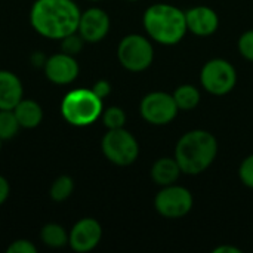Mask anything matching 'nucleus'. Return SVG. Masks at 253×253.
Here are the masks:
<instances>
[{
	"label": "nucleus",
	"instance_id": "obj_1",
	"mask_svg": "<svg viewBox=\"0 0 253 253\" xmlns=\"http://www.w3.org/2000/svg\"><path fill=\"white\" fill-rule=\"evenodd\" d=\"M82 10L74 0H36L30 9L33 30L44 39L61 40L79 28Z\"/></svg>",
	"mask_w": 253,
	"mask_h": 253
},
{
	"label": "nucleus",
	"instance_id": "obj_2",
	"mask_svg": "<svg viewBox=\"0 0 253 253\" xmlns=\"http://www.w3.org/2000/svg\"><path fill=\"white\" fill-rule=\"evenodd\" d=\"M218 156L216 138L205 129L185 132L175 145V159L185 175H200Z\"/></svg>",
	"mask_w": 253,
	"mask_h": 253
},
{
	"label": "nucleus",
	"instance_id": "obj_3",
	"mask_svg": "<svg viewBox=\"0 0 253 253\" xmlns=\"http://www.w3.org/2000/svg\"><path fill=\"white\" fill-rule=\"evenodd\" d=\"M142 25L147 36L163 46L178 44L188 33L185 12L169 3H154L147 7Z\"/></svg>",
	"mask_w": 253,
	"mask_h": 253
},
{
	"label": "nucleus",
	"instance_id": "obj_4",
	"mask_svg": "<svg viewBox=\"0 0 253 253\" xmlns=\"http://www.w3.org/2000/svg\"><path fill=\"white\" fill-rule=\"evenodd\" d=\"M104 111L102 99L92 89L79 87L67 92L61 101L62 119L74 127H87L93 125Z\"/></svg>",
	"mask_w": 253,
	"mask_h": 253
},
{
	"label": "nucleus",
	"instance_id": "obj_5",
	"mask_svg": "<svg viewBox=\"0 0 253 253\" xmlns=\"http://www.w3.org/2000/svg\"><path fill=\"white\" fill-rule=\"evenodd\" d=\"M117 59L120 65L130 73L145 71L154 61L151 39L142 34L125 36L117 46Z\"/></svg>",
	"mask_w": 253,
	"mask_h": 253
},
{
	"label": "nucleus",
	"instance_id": "obj_6",
	"mask_svg": "<svg viewBox=\"0 0 253 253\" xmlns=\"http://www.w3.org/2000/svg\"><path fill=\"white\" fill-rule=\"evenodd\" d=\"M104 157L116 166H130L139 156V144L136 138L125 127L108 129L101 139Z\"/></svg>",
	"mask_w": 253,
	"mask_h": 253
},
{
	"label": "nucleus",
	"instance_id": "obj_7",
	"mask_svg": "<svg viewBox=\"0 0 253 253\" xmlns=\"http://www.w3.org/2000/svg\"><path fill=\"white\" fill-rule=\"evenodd\" d=\"M200 83L211 95L224 96L236 87L237 71L230 61L224 58H213L202 67Z\"/></svg>",
	"mask_w": 253,
	"mask_h": 253
},
{
	"label": "nucleus",
	"instance_id": "obj_8",
	"mask_svg": "<svg viewBox=\"0 0 253 253\" xmlns=\"http://www.w3.org/2000/svg\"><path fill=\"white\" fill-rule=\"evenodd\" d=\"M194 206L193 194L188 188L172 184L162 187L154 197V209L166 219H179L187 216Z\"/></svg>",
	"mask_w": 253,
	"mask_h": 253
},
{
	"label": "nucleus",
	"instance_id": "obj_9",
	"mask_svg": "<svg viewBox=\"0 0 253 253\" xmlns=\"http://www.w3.org/2000/svg\"><path fill=\"white\" fill-rule=\"evenodd\" d=\"M141 117L153 126H166L175 120L179 108L173 95L162 90L147 93L139 104Z\"/></svg>",
	"mask_w": 253,
	"mask_h": 253
},
{
	"label": "nucleus",
	"instance_id": "obj_10",
	"mask_svg": "<svg viewBox=\"0 0 253 253\" xmlns=\"http://www.w3.org/2000/svg\"><path fill=\"white\" fill-rule=\"evenodd\" d=\"M102 240V227L95 218L79 219L68 233V246L77 253L93 251Z\"/></svg>",
	"mask_w": 253,
	"mask_h": 253
},
{
	"label": "nucleus",
	"instance_id": "obj_11",
	"mask_svg": "<svg viewBox=\"0 0 253 253\" xmlns=\"http://www.w3.org/2000/svg\"><path fill=\"white\" fill-rule=\"evenodd\" d=\"M43 71L50 83L58 86H67L77 80L80 73V65L76 56L64 52H58L47 56Z\"/></svg>",
	"mask_w": 253,
	"mask_h": 253
},
{
	"label": "nucleus",
	"instance_id": "obj_12",
	"mask_svg": "<svg viewBox=\"0 0 253 253\" xmlns=\"http://www.w3.org/2000/svg\"><path fill=\"white\" fill-rule=\"evenodd\" d=\"M111 21L108 13L101 7H89L82 12L77 33L86 43H99L110 33Z\"/></svg>",
	"mask_w": 253,
	"mask_h": 253
},
{
	"label": "nucleus",
	"instance_id": "obj_13",
	"mask_svg": "<svg viewBox=\"0 0 253 253\" xmlns=\"http://www.w3.org/2000/svg\"><path fill=\"white\" fill-rule=\"evenodd\" d=\"M185 22H187V30L199 37H208L216 33L219 27V16L218 13L206 6V4H199L185 12Z\"/></svg>",
	"mask_w": 253,
	"mask_h": 253
},
{
	"label": "nucleus",
	"instance_id": "obj_14",
	"mask_svg": "<svg viewBox=\"0 0 253 253\" xmlns=\"http://www.w3.org/2000/svg\"><path fill=\"white\" fill-rule=\"evenodd\" d=\"M22 98L21 79L9 70H0V110H13Z\"/></svg>",
	"mask_w": 253,
	"mask_h": 253
},
{
	"label": "nucleus",
	"instance_id": "obj_15",
	"mask_svg": "<svg viewBox=\"0 0 253 253\" xmlns=\"http://www.w3.org/2000/svg\"><path fill=\"white\" fill-rule=\"evenodd\" d=\"M182 170L175 157H162L151 166V179L159 187H168L176 184Z\"/></svg>",
	"mask_w": 253,
	"mask_h": 253
},
{
	"label": "nucleus",
	"instance_id": "obj_16",
	"mask_svg": "<svg viewBox=\"0 0 253 253\" xmlns=\"http://www.w3.org/2000/svg\"><path fill=\"white\" fill-rule=\"evenodd\" d=\"M13 113L22 129H36L43 122V108L34 99L22 98L13 108Z\"/></svg>",
	"mask_w": 253,
	"mask_h": 253
},
{
	"label": "nucleus",
	"instance_id": "obj_17",
	"mask_svg": "<svg viewBox=\"0 0 253 253\" xmlns=\"http://www.w3.org/2000/svg\"><path fill=\"white\" fill-rule=\"evenodd\" d=\"M40 240L50 249H61L68 245V231L55 222H49L40 230Z\"/></svg>",
	"mask_w": 253,
	"mask_h": 253
},
{
	"label": "nucleus",
	"instance_id": "obj_18",
	"mask_svg": "<svg viewBox=\"0 0 253 253\" xmlns=\"http://www.w3.org/2000/svg\"><path fill=\"white\" fill-rule=\"evenodd\" d=\"M175 98V102L179 108V111H191L194 110L202 99L200 90L194 84H181L175 89L172 93Z\"/></svg>",
	"mask_w": 253,
	"mask_h": 253
},
{
	"label": "nucleus",
	"instance_id": "obj_19",
	"mask_svg": "<svg viewBox=\"0 0 253 253\" xmlns=\"http://www.w3.org/2000/svg\"><path fill=\"white\" fill-rule=\"evenodd\" d=\"M74 191V181L68 175H59L50 185L49 196L55 203H62L71 197Z\"/></svg>",
	"mask_w": 253,
	"mask_h": 253
},
{
	"label": "nucleus",
	"instance_id": "obj_20",
	"mask_svg": "<svg viewBox=\"0 0 253 253\" xmlns=\"http://www.w3.org/2000/svg\"><path fill=\"white\" fill-rule=\"evenodd\" d=\"M19 129L21 126L13 110H0V138L9 141L18 135Z\"/></svg>",
	"mask_w": 253,
	"mask_h": 253
},
{
	"label": "nucleus",
	"instance_id": "obj_21",
	"mask_svg": "<svg viewBox=\"0 0 253 253\" xmlns=\"http://www.w3.org/2000/svg\"><path fill=\"white\" fill-rule=\"evenodd\" d=\"M101 120L107 129H120L126 125V113L117 105L107 107L101 114Z\"/></svg>",
	"mask_w": 253,
	"mask_h": 253
},
{
	"label": "nucleus",
	"instance_id": "obj_22",
	"mask_svg": "<svg viewBox=\"0 0 253 253\" xmlns=\"http://www.w3.org/2000/svg\"><path fill=\"white\" fill-rule=\"evenodd\" d=\"M84 43L86 42L83 40V37L76 31L73 34H68L64 39H61V52L73 55V56H77L83 50Z\"/></svg>",
	"mask_w": 253,
	"mask_h": 253
},
{
	"label": "nucleus",
	"instance_id": "obj_23",
	"mask_svg": "<svg viewBox=\"0 0 253 253\" xmlns=\"http://www.w3.org/2000/svg\"><path fill=\"white\" fill-rule=\"evenodd\" d=\"M237 49L245 59L253 62V30H248L240 36L237 42Z\"/></svg>",
	"mask_w": 253,
	"mask_h": 253
},
{
	"label": "nucleus",
	"instance_id": "obj_24",
	"mask_svg": "<svg viewBox=\"0 0 253 253\" xmlns=\"http://www.w3.org/2000/svg\"><path fill=\"white\" fill-rule=\"evenodd\" d=\"M239 178L242 184L253 190V154L248 156L239 168Z\"/></svg>",
	"mask_w": 253,
	"mask_h": 253
},
{
	"label": "nucleus",
	"instance_id": "obj_25",
	"mask_svg": "<svg viewBox=\"0 0 253 253\" xmlns=\"http://www.w3.org/2000/svg\"><path fill=\"white\" fill-rule=\"evenodd\" d=\"M7 253H37V248L33 242L27 240V239H19V240H15L12 242L7 249Z\"/></svg>",
	"mask_w": 253,
	"mask_h": 253
},
{
	"label": "nucleus",
	"instance_id": "obj_26",
	"mask_svg": "<svg viewBox=\"0 0 253 253\" xmlns=\"http://www.w3.org/2000/svg\"><path fill=\"white\" fill-rule=\"evenodd\" d=\"M90 89L93 90V93H95L98 98H101V99L104 101V99L111 93V83H110L108 80L101 79V80L95 82V84H93Z\"/></svg>",
	"mask_w": 253,
	"mask_h": 253
},
{
	"label": "nucleus",
	"instance_id": "obj_27",
	"mask_svg": "<svg viewBox=\"0 0 253 253\" xmlns=\"http://www.w3.org/2000/svg\"><path fill=\"white\" fill-rule=\"evenodd\" d=\"M10 196V185H9V181L0 175V206L6 203V200L9 199Z\"/></svg>",
	"mask_w": 253,
	"mask_h": 253
},
{
	"label": "nucleus",
	"instance_id": "obj_28",
	"mask_svg": "<svg viewBox=\"0 0 253 253\" xmlns=\"http://www.w3.org/2000/svg\"><path fill=\"white\" fill-rule=\"evenodd\" d=\"M46 59H47V56H46L42 50L33 52V55H31V58H30L31 65H33V67H37V68H43L44 64H46Z\"/></svg>",
	"mask_w": 253,
	"mask_h": 253
},
{
	"label": "nucleus",
	"instance_id": "obj_29",
	"mask_svg": "<svg viewBox=\"0 0 253 253\" xmlns=\"http://www.w3.org/2000/svg\"><path fill=\"white\" fill-rule=\"evenodd\" d=\"M243 251L234 246H228V245H222L213 249V253H242Z\"/></svg>",
	"mask_w": 253,
	"mask_h": 253
},
{
	"label": "nucleus",
	"instance_id": "obj_30",
	"mask_svg": "<svg viewBox=\"0 0 253 253\" xmlns=\"http://www.w3.org/2000/svg\"><path fill=\"white\" fill-rule=\"evenodd\" d=\"M1 145H3V139L0 138V151H1Z\"/></svg>",
	"mask_w": 253,
	"mask_h": 253
},
{
	"label": "nucleus",
	"instance_id": "obj_31",
	"mask_svg": "<svg viewBox=\"0 0 253 253\" xmlns=\"http://www.w3.org/2000/svg\"><path fill=\"white\" fill-rule=\"evenodd\" d=\"M89 1H101V0H89Z\"/></svg>",
	"mask_w": 253,
	"mask_h": 253
},
{
	"label": "nucleus",
	"instance_id": "obj_32",
	"mask_svg": "<svg viewBox=\"0 0 253 253\" xmlns=\"http://www.w3.org/2000/svg\"><path fill=\"white\" fill-rule=\"evenodd\" d=\"M129 1H136V0H129Z\"/></svg>",
	"mask_w": 253,
	"mask_h": 253
}]
</instances>
